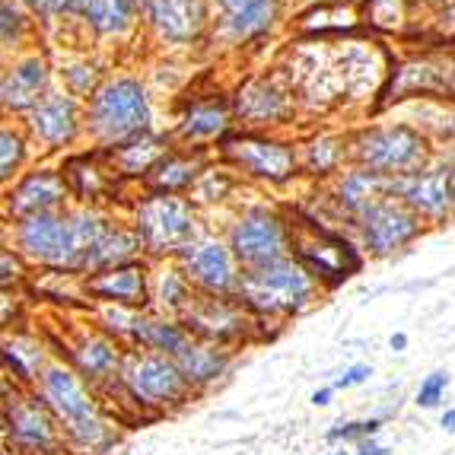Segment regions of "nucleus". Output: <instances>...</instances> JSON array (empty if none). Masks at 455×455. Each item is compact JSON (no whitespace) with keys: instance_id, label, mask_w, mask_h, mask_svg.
<instances>
[{"instance_id":"obj_1","label":"nucleus","mask_w":455,"mask_h":455,"mask_svg":"<svg viewBox=\"0 0 455 455\" xmlns=\"http://www.w3.org/2000/svg\"><path fill=\"white\" fill-rule=\"evenodd\" d=\"M118 213L108 207L70 204L68 211L38 213L7 223V239L36 271H70L86 277L99 243L115 227Z\"/></svg>"},{"instance_id":"obj_2","label":"nucleus","mask_w":455,"mask_h":455,"mask_svg":"<svg viewBox=\"0 0 455 455\" xmlns=\"http://www.w3.org/2000/svg\"><path fill=\"white\" fill-rule=\"evenodd\" d=\"M32 392L48 404L64 430L70 455H106L118 446L122 433L108 418L102 395L64 360H54Z\"/></svg>"},{"instance_id":"obj_3","label":"nucleus","mask_w":455,"mask_h":455,"mask_svg":"<svg viewBox=\"0 0 455 455\" xmlns=\"http://www.w3.org/2000/svg\"><path fill=\"white\" fill-rule=\"evenodd\" d=\"M38 32L64 36L68 45L106 48L140 36V0H23Z\"/></svg>"},{"instance_id":"obj_4","label":"nucleus","mask_w":455,"mask_h":455,"mask_svg":"<svg viewBox=\"0 0 455 455\" xmlns=\"http://www.w3.org/2000/svg\"><path fill=\"white\" fill-rule=\"evenodd\" d=\"M322 293H325V287L312 277L309 267L296 255H287V259L271 261V265L245 267L235 299L255 315L259 328H283L290 319L309 312L319 303Z\"/></svg>"},{"instance_id":"obj_5","label":"nucleus","mask_w":455,"mask_h":455,"mask_svg":"<svg viewBox=\"0 0 455 455\" xmlns=\"http://www.w3.org/2000/svg\"><path fill=\"white\" fill-rule=\"evenodd\" d=\"M147 131H156V106L144 76L108 74L106 84L86 99V140L112 150Z\"/></svg>"},{"instance_id":"obj_6","label":"nucleus","mask_w":455,"mask_h":455,"mask_svg":"<svg viewBox=\"0 0 455 455\" xmlns=\"http://www.w3.org/2000/svg\"><path fill=\"white\" fill-rule=\"evenodd\" d=\"M128 220L144 245L147 261H175L204 233L201 207L188 195L140 191L128 204Z\"/></svg>"},{"instance_id":"obj_7","label":"nucleus","mask_w":455,"mask_h":455,"mask_svg":"<svg viewBox=\"0 0 455 455\" xmlns=\"http://www.w3.org/2000/svg\"><path fill=\"white\" fill-rule=\"evenodd\" d=\"M220 229L243 267H261L293 255L296 220L274 201H239L223 213Z\"/></svg>"},{"instance_id":"obj_8","label":"nucleus","mask_w":455,"mask_h":455,"mask_svg":"<svg viewBox=\"0 0 455 455\" xmlns=\"http://www.w3.org/2000/svg\"><path fill=\"white\" fill-rule=\"evenodd\" d=\"M118 404L134 414H150V418H163L172 411H182L185 404L195 398V388L182 376L179 363L163 354H147V350H128L124 360L122 382L102 398Z\"/></svg>"},{"instance_id":"obj_9","label":"nucleus","mask_w":455,"mask_h":455,"mask_svg":"<svg viewBox=\"0 0 455 455\" xmlns=\"http://www.w3.org/2000/svg\"><path fill=\"white\" fill-rule=\"evenodd\" d=\"M436 140L427 128L408 122L366 124L350 134V160L386 179H404L436 160Z\"/></svg>"},{"instance_id":"obj_10","label":"nucleus","mask_w":455,"mask_h":455,"mask_svg":"<svg viewBox=\"0 0 455 455\" xmlns=\"http://www.w3.org/2000/svg\"><path fill=\"white\" fill-rule=\"evenodd\" d=\"M220 163H227L243 182L265 185V188H287L303 175L299 144L277 137L271 131L235 128L217 147Z\"/></svg>"},{"instance_id":"obj_11","label":"nucleus","mask_w":455,"mask_h":455,"mask_svg":"<svg viewBox=\"0 0 455 455\" xmlns=\"http://www.w3.org/2000/svg\"><path fill=\"white\" fill-rule=\"evenodd\" d=\"M4 443L13 455H70L64 430L36 392L4 379Z\"/></svg>"},{"instance_id":"obj_12","label":"nucleus","mask_w":455,"mask_h":455,"mask_svg":"<svg viewBox=\"0 0 455 455\" xmlns=\"http://www.w3.org/2000/svg\"><path fill=\"white\" fill-rule=\"evenodd\" d=\"M287 0H211V45L243 54L283 26Z\"/></svg>"},{"instance_id":"obj_13","label":"nucleus","mask_w":455,"mask_h":455,"mask_svg":"<svg viewBox=\"0 0 455 455\" xmlns=\"http://www.w3.org/2000/svg\"><path fill=\"white\" fill-rule=\"evenodd\" d=\"M140 36L172 54L211 45V0H140Z\"/></svg>"},{"instance_id":"obj_14","label":"nucleus","mask_w":455,"mask_h":455,"mask_svg":"<svg viewBox=\"0 0 455 455\" xmlns=\"http://www.w3.org/2000/svg\"><path fill=\"white\" fill-rule=\"evenodd\" d=\"M427 233L424 220L395 195L379 197L350 223V239L370 259H392Z\"/></svg>"},{"instance_id":"obj_15","label":"nucleus","mask_w":455,"mask_h":455,"mask_svg":"<svg viewBox=\"0 0 455 455\" xmlns=\"http://www.w3.org/2000/svg\"><path fill=\"white\" fill-rule=\"evenodd\" d=\"M20 122L29 131L36 153H42V156L70 153L86 137V102L70 96L61 86H54Z\"/></svg>"},{"instance_id":"obj_16","label":"nucleus","mask_w":455,"mask_h":455,"mask_svg":"<svg viewBox=\"0 0 455 455\" xmlns=\"http://www.w3.org/2000/svg\"><path fill=\"white\" fill-rule=\"evenodd\" d=\"M179 265L188 274V281L195 283V290L201 296H235L239 283H243V271L235 251L229 249L223 229H213L211 223L204 227V233L197 235L195 243L179 255Z\"/></svg>"},{"instance_id":"obj_17","label":"nucleus","mask_w":455,"mask_h":455,"mask_svg":"<svg viewBox=\"0 0 455 455\" xmlns=\"http://www.w3.org/2000/svg\"><path fill=\"white\" fill-rule=\"evenodd\" d=\"M185 328L191 338L217 347L235 350L243 344H251L261 338V328L249 309L235 296H201L197 293L195 306L185 312Z\"/></svg>"},{"instance_id":"obj_18","label":"nucleus","mask_w":455,"mask_h":455,"mask_svg":"<svg viewBox=\"0 0 455 455\" xmlns=\"http://www.w3.org/2000/svg\"><path fill=\"white\" fill-rule=\"evenodd\" d=\"M58 360L74 366L84 382H90L102 398L122 382L124 360H128V347L122 341H115L112 334H106L96 325H80L68 334L64 341V354Z\"/></svg>"},{"instance_id":"obj_19","label":"nucleus","mask_w":455,"mask_h":455,"mask_svg":"<svg viewBox=\"0 0 455 455\" xmlns=\"http://www.w3.org/2000/svg\"><path fill=\"white\" fill-rule=\"evenodd\" d=\"M233 131V96H227V92H197V96H188L179 106L169 134H172L175 147L207 153L211 147H220L223 137H229Z\"/></svg>"},{"instance_id":"obj_20","label":"nucleus","mask_w":455,"mask_h":455,"mask_svg":"<svg viewBox=\"0 0 455 455\" xmlns=\"http://www.w3.org/2000/svg\"><path fill=\"white\" fill-rule=\"evenodd\" d=\"M293 255L309 267V274L322 287L334 290L338 283H344L350 274L357 271L363 251L357 249V243H354L347 233H334V229L296 223Z\"/></svg>"},{"instance_id":"obj_21","label":"nucleus","mask_w":455,"mask_h":455,"mask_svg":"<svg viewBox=\"0 0 455 455\" xmlns=\"http://www.w3.org/2000/svg\"><path fill=\"white\" fill-rule=\"evenodd\" d=\"M392 195L418 213L424 227H446L455 220V175L440 153L430 166L395 179Z\"/></svg>"},{"instance_id":"obj_22","label":"nucleus","mask_w":455,"mask_h":455,"mask_svg":"<svg viewBox=\"0 0 455 455\" xmlns=\"http://www.w3.org/2000/svg\"><path fill=\"white\" fill-rule=\"evenodd\" d=\"M70 204H74V195L64 179V169L52 163H36L13 185L4 188V220L7 223L38 217V213L68 211Z\"/></svg>"},{"instance_id":"obj_23","label":"nucleus","mask_w":455,"mask_h":455,"mask_svg":"<svg viewBox=\"0 0 455 455\" xmlns=\"http://www.w3.org/2000/svg\"><path fill=\"white\" fill-rule=\"evenodd\" d=\"M58 86L54 61L48 52H23L4 61L0 74V108L7 118H26Z\"/></svg>"},{"instance_id":"obj_24","label":"nucleus","mask_w":455,"mask_h":455,"mask_svg":"<svg viewBox=\"0 0 455 455\" xmlns=\"http://www.w3.org/2000/svg\"><path fill=\"white\" fill-rule=\"evenodd\" d=\"M235 128L243 131H277L293 122L296 99L293 90L277 76H249L233 92Z\"/></svg>"},{"instance_id":"obj_25","label":"nucleus","mask_w":455,"mask_h":455,"mask_svg":"<svg viewBox=\"0 0 455 455\" xmlns=\"http://www.w3.org/2000/svg\"><path fill=\"white\" fill-rule=\"evenodd\" d=\"M61 169L70 185V195H74V204L106 207L108 201H118V195L124 188L122 175L115 172L108 153L99 150V147L70 153L68 160L61 163Z\"/></svg>"},{"instance_id":"obj_26","label":"nucleus","mask_w":455,"mask_h":455,"mask_svg":"<svg viewBox=\"0 0 455 455\" xmlns=\"http://www.w3.org/2000/svg\"><path fill=\"white\" fill-rule=\"evenodd\" d=\"M86 296H90V306L108 303L147 312L150 309V261H131V265L90 274L86 277Z\"/></svg>"},{"instance_id":"obj_27","label":"nucleus","mask_w":455,"mask_h":455,"mask_svg":"<svg viewBox=\"0 0 455 455\" xmlns=\"http://www.w3.org/2000/svg\"><path fill=\"white\" fill-rule=\"evenodd\" d=\"M386 195H392V179L372 172L366 166H357V163H350L338 179L328 182V201H331L334 213L347 223V233H350V223Z\"/></svg>"},{"instance_id":"obj_28","label":"nucleus","mask_w":455,"mask_h":455,"mask_svg":"<svg viewBox=\"0 0 455 455\" xmlns=\"http://www.w3.org/2000/svg\"><path fill=\"white\" fill-rule=\"evenodd\" d=\"M175 147L172 134H163V131H147V134H137L131 137V140H124V144L112 147L108 153V160H112L115 172L122 175L124 185H140L144 188V182L150 179V172L156 166H160L163 160H166V153ZM102 150V147H99Z\"/></svg>"},{"instance_id":"obj_29","label":"nucleus","mask_w":455,"mask_h":455,"mask_svg":"<svg viewBox=\"0 0 455 455\" xmlns=\"http://www.w3.org/2000/svg\"><path fill=\"white\" fill-rule=\"evenodd\" d=\"M54 360L58 357H52L45 338H38L29 328H13V331L4 334V372H7V382H13V386L32 392L42 379V372Z\"/></svg>"},{"instance_id":"obj_30","label":"nucleus","mask_w":455,"mask_h":455,"mask_svg":"<svg viewBox=\"0 0 455 455\" xmlns=\"http://www.w3.org/2000/svg\"><path fill=\"white\" fill-rule=\"evenodd\" d=\"M54 74H58V86L68 90L76 99H90L99 86L106 84V76L112 70L106 68L102 54L96 48L86 45H64L61 58H54Z\"/></svg>"},{"instance_id":"obj_31","label":"nucleus","mask_w":455,"mask_h":455,"mask_svg":"<svg viewBox=\"0 0 455 455\" xmlns=\"http://www.w3.org/2000/svg\"><path fill=\"white\" fill-rule=\"evenodd\" d=\"M175 363H179L182 376L188 379V386L195 388V395H204L229 376V370H233V350L191 338L182 347V354L175 357Z\"/></svg>"},{"instance_id":"obj_32","label":"nucleus","mask_w":455,"mask_h":455,"mask_svg":"<svg viewBox=\"0 0 455 455\" xmlns=\"http://www.w3.org/2000/svg\"><path fill=\"white\" fill-rule=\"evenodd\" d=\"M197 290L179 261H150V309L172 319H185Z\"/></svg>"},{"instance_id":"obj_33","label":"nucleus","mask_w":455,"mask_h":455,"mask_svg":"<svg viewBox=\"0 0 455 455\" xmlns=\"http://www.w3.org/2000/svg\"><path fill=\"white\" fill-rule=\"evenodd\" d=\"M211 166L204 150H185V147H172L166 153V160L153 169L150 179L144 182V191H163V195H191L197 179Z\"/></svg>"},{"instance_id":"obj_34","label":"nucleus","mask_w":455,"mask_h":455,"mask_svg":"<svg viewBox=\"0 0 455 455\" xmlns=\"http://www.w3.org/2000/svg\"><path fill=\"white\" fill-rule=\"evenodd\" d=\"M299 160H303V172L309 179L331 182L354 163L350 160V134H338V131L312 134L309 140L299 144Z\"/></svg>"},{"instance_id":"obj_35","label":"nucleus","mask_w":455,"mask_h":455,"mask_svg":"<svg viewBox=\"0 0 455 455\" xmlns=\"http://www.w3.org/2000/svg\"><path fill=\"white\" fill-rule=\"evenodd\" d=\"M191 341V331L182 319L160 315V312H140L137 315L134 334H131V350H147V354H163V357H179L182 347Z\"/></svg>"},{"instance_id":"obj_36","label":"nucleus","mask_w":455,"mask_h":455,"mask_svg":"<svg viewBox=\"0 0 455 455\" xmlns=\"http://www.w3.org/2000/svg\"><path fill=\"white\" fill-rule=\"evenodd\" d=\"M36 36L38 23L23 0H0V48H4V61L23 52H32Z\"/></svg>"},{"instance_id":"obj_37","label":"nucleus","mask_w":455,"mask_h":455,"mask_svg":"<svg viewBox=\"0 0 455 455\" xmlns=\"http://www.w3.org/2000/svg\"><path fill=\"white\" fill-rule=\"evenodd\" d=\"M32 156H36V144H32L29 131L23 128L20 118H7L0 124V182L4 188L29 169Z\"/></svg>"},{"instance_id":"obj_38","label":"nucleus","mask_w":455,"mask_h":455,"mask_svg":"<svg viewBox=\"0 0 455 455\" xmlns=\"http://www.w3.org/2000/svg\"><path fill=\"white\" fill-rule=\"evenodd\" d=\"M239 175L233 172V169L227 166V163H211V166L204 169V175L197 179V185L191 188V201H195L197 207H223L229 204V197L235 195V188H239Z\"/></svg>"},{"instance_id":"obj_39","label":"nucleus","mask_w":455,"mask_h":455,"mask_svg":"<svg viewBox=\"0 0 455 455\" xmlns=\"http://www.w3.org/2000/svg\"><path fill=\"white\" fill-rule=\"evenodd\" d=\"M92 325L102 328L106 334H112L115 341H122L124 347L131 350V334H134L137 325V309H124V306H108V303H96L90 306Z\"/></svg>"},{"instance_id":"obj_40","label":"nucleus","mask_w":455,"mask_h":455,"mask_svg":"<svg viewBox=\"0 0 455 455\" xmlns=\"http://www.w3.org/2000/svg\"><path fill=\"white\" fill-rule=\"evenodd\" d=\"M32 274H36V267L13 245L4 243V249H0V287H4V293H20L23 287H29Z\"/></svg>"},{"instance_id":"obj_41","label":"nucleus","mask_w":455,"mask_h":455,"mask_svg":"<svg viewBox=\"0 0 455 455\" xmlns=\"http://www.w3.org/2000/svg\"><path fill=\"white\" fill-rule=\"evenodd\" d=\"M382 424L386 418H360V420H341V424H334L328 430V443H363V440H372V436H379Z\"/></svg>"},{"instance_id":"obj_42","label":"nucleus","mask_w":455,"mask_h":455,"mask_svg":"<svg viewBox=\"0 0 455 455\" xmlns=\"http://www.w3.org/2000/svg\"><path fill=\"white\" fill-rule=\"evenodd\" d=\"M449 386H452V376H449L446 370H436V372H430L424 382H420V388H418V408H440L443 402H446V392H449Z\"/></svg>"},{"instance_id":"obj_43","label":"nucleus","mask_w":455,"mask_h":455,"mask_svg":"<svg viewBox=\"0 0 455 455\" xmlns=\"http://www.w3.org/2000/svg\"><path fill=\"white\" fill-rule=\"evenodd\" d=\"M370 376H372V366L370 363H354V366H347V370H344L341 376L331 382V386H334V392H347V388L363 386Z\"/></svg>"},{"instance_id":"obj_44","label":"nucleus","mask_w":455,"mask_h":455,"mask_svg":"<svg viewBox=\"0 0 455 455\" xmlns=\"http://www.w3.org/2000/svg\"><path fill=\"white\" fill-rule=\"evenodd\" d=\"M430 137L436 140V144H443V147H455V108L449 112L446 108V115H443L440 122L436 124H430Z\"/></svg>"},{"instance_id":"obj_45","label":"nucleus","mask_w":455,"mask_h":455,"mask_svg":"<svg viewBox=\"0 0 455 455\" xmlns=\"http://www.w3.org/2000/svg\"><path fill=\"white\" fill-rule=\"evenodd\" d=\"M354 455H388V446H382L379 436H372V440L357 443V449H354Z\"/></svg>"},{"instance_id":"obj_46","label":"nucleus","mask_w":455,"mask_h":455,"mask_svg":"<svg viewBox=\"0 0 455 455\" xmlns=\"http://www.w3.org/2000/svg\"><path fill=\"white\" fill-rule=\"evenodd\" d=\"M331 398H334V386L315 388V392H312V404H315V408H325V404H331Z\"/></svg>"},{"instance_id":"obj_47","label":"nucleus","mask_w":455,"mask_h":455,"mask_svg":"<svg viewBox=\"0 0 455 455\" xmlns=\"http://www.w3.org/2000/svg\"><path fill=\"white\" fill-rule=\"evenodd\" d=\"M388 347L395 350V354H402L404 347H408V334H402V331H395L392 338H388Z\"/></svg>"},{"instance_id":"obj_48","label":"nucleus","mask_w":455,"mask_h":455,"mask_svg":"<svg viewBox=\"0 0 455 455\" xmlns=\"http://www.w3.org/2000/svg\"><path fill=\"white\" fill-rule=\"evenodd\" d=\"M440 427H443V430H449V433H455V408H446V411H443Z\"/></svg>"},{"instance_id":"obj_49","label":"nucleus","mask_w":455,"mask_h":455,"mask_svg":"<svg viewBox=\"0 0 455 455\" xmlns=\"http://www.w3.org/2000/svg\"><path fill=\"white\" fill-rule=\"evenodd\" d=\"M446 96L455 99V64H449V70H446ZM446 96H443V99H446Z\"/></svg>"},{"instance_id":"obj_50","label":"nucleus","mask_w":455,"mask_h":455,"mask_svg":"<svg viewBox=\"0 0 455 455\" xmlns=\"http://www.w3.org/2000/svg\"><path fill=\"white\" fill-rule=\"evenodd\" d=\"M440 156L449 163V169H452V175H455V147H443V150H440Z\"/></svg>"},{"instance_id":"obj_51","label":"nucleus","mask_w":455,"mask_h":455,"mask_svg":"<svg viewBox=\"0 0 455 455\" xmlns=\"http://www.w3.org/2000/svg\"><path fill=\"white\" fill-rule=\"evenodd\" d=\"M334 455H350V452H347V449H341V452H334Z\"/></svg>"}]
</instances>
